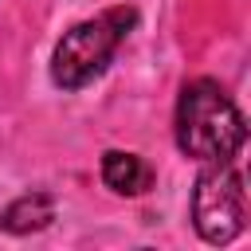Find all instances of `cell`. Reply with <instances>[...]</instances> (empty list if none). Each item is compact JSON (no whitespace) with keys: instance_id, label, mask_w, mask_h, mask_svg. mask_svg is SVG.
<instances>
[{"instance_id":"1","label":"cell","mask_w":251,"mask_h":251,"mask_svg":"<svg viewBox=\"0 0 251 251\" xmlns=\"http://www.w3.org/2000/svg\"><path fill=\"white\" fill-rule=\"evenodd\" d=\"M173 133H176L180 153L196 157V161H231L247 141L243 114L216 78L184 82V90L176 98Z\"/></svg>"},{"instance_id":"2","label":"cell","mask_w":251,"mask_h":251,"mask_svg":"<svg viewBox=\"0 0 251 251\" xmlns=\"http://www.w3.org/2000/svg\"><path fill=\"white\" fill-rule=\"evenodd\" d=\"M133 24H137V12L126 8V4L106 8V12L75 24L55 43V55H51V78H55V86L78 90L90 78H98L106 71V63L118 55V47L126 43V35H129Z\"/></svg>"},{"instance_id":"3","label":"cell","mask_w":251,"mask_h":251,"mask_svg":"<svg viewBox=\"0 0 251 251\" xmlns=\"http://www.w3.org/2000/svg\"><path fill=\"white\" fill-rule=\"evenodd\" d=\"M247 220V200H243V176L235 173L231 161H208L200 169L196 188H192V224L204 243H231L243 231Z\"/></svg>"},{"instance_id":"4","label":"cell","mask_w":251,"mask_h":251,"mask_svg":"<svg viewBox=\"0 0 251 251\" xmlns=\"http://www.w3.org/2000/svg\"><path fill=\"white\" fill-rule=\"evenodd\" d=\"M102 184L118 196H141L153 188V165L137 153L110 149V153H102Z\"/></svg>"},{"instance_id":"5","label":"cell","mask_w":251,"mask_h":251,"mask_svg":"<svg viewBox=\"0 0 251 251\" xmlns=\"http://www.w3.org/2000/svg\"><path fill=\"white\" fill-rule=\"evenodd\" d=\"M55 220V200L47 192H24L0 212V227L8 235H31Z\"/></svg>"}]
</instances>
